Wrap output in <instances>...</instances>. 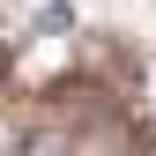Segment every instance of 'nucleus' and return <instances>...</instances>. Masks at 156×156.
<instances>
[{
	"label": "nucleus",
	"mask_w": 156,
	"mask_h": 156,
	"mask_svg": "<svg viewBox=\"0 0 156 156\" xmlns=\"http://www.w3.org/2000/svg\"><path fill=\"white\" fill-rule=\"evenodd\" d=\"M23 156H67V141L60 134H37V141H23Z\"/></svg>",
	"instance_id": "obj_1"
}]
</instances>
